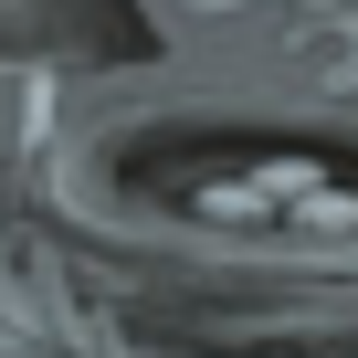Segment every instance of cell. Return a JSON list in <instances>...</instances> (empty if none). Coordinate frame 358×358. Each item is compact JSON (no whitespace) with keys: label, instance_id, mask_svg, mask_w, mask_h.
I'll use <instances>...</instances> for the list:
<instances>
[{"label":"cell","instance_id":"obj_1","mask_svg":"<svg viewBox=\"0 0 358 358\" xmlns=\"http://www.w3.org/2000/svg\"><path fill=\"white\" fill-rule=\"evenodd\" d=\"M0 358H127L106 316H85V295L22 253L11 232H0Z\"/></svg>","mask_w":358,"mask_h":358},{"label":"cell","instance_id":"obj_2","mask_svg":"<svg viewBox=\"0 0 358 358\" xmlns=\"http://www.w3.org/2000/svg\"><path fill=\"white\" fill-rule=\"evenodd\" d=\"M190 11H232V0H190Z\"/></svg>","mask_w":358,"mask_h":358}]
</instances>
